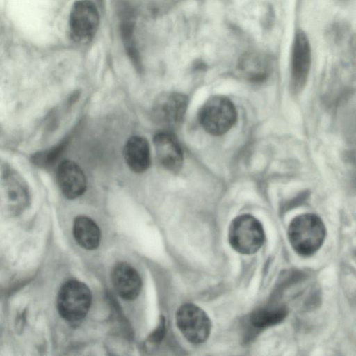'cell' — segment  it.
<instances>
[{
	"instance_id": "9a60e30c",
	"label": "cell",
	"mask_w": 356,
	"mask_h": 356,
	"mask_svg": "<svg viewBox=\"0 0 356 356\" xmlns=\"http://www.w3.org/2000/svg\"><path fill=\"white\" fill-rule=\"evenodd\" d=\"M239 66L243 74L254 81L265 79L270 69V60L267 56L258 53H250L245 55L241 59Z\"/></svg>"
},
{
	"instance_id": "52a82bcc",
	"label": "cell",
	"mask_w": 356,
	"mask_h": 356,
	"mask_svg": "<svg viewBox=\"0 0 356 356\" xmlns=\"http://www.w3.org/2000/svg\"><path fill=\"white\" fill-rule=\"evenodd\" d=\"M188 99L186 95L177 92L161 94L153 103L152 117L160 126L174 128L184 120Z\"/></svg>"
},
{
	"instance_id": "7c38bea8",
	"label": "cell",
	"mask_w": 356,
	"mask_h": 356,
	"mask_svg": "<svg viewBox=\"0 0 356 356\" xmlns=\"http://www.w3.org/2000/svg\"><path fill=\"white\" fill-rule=\"evenodd\" d=\"M111 281L115 291L124 300H134L140 292V277L136 270L127 263L119 262L113 267Z\"/></svg>"
},
{
	"instance_id": "277c9868",
	"label": "cell",
	"mask_w": 356,
	"mask_h": 356,
	"mask_svg": "<svg viewBox=\"0 0 356 356\" xmlns=\"http://www.w3.org/2000/svg\"><path fill=\"white\" fill-rule=\"evenodd\" d=\"M92 295L84 283L71 280L60 287L57 296V308L66 321L75 322L83 319L90 309Z\"/></svg>"
},
{
	"instance_id": "5bb4252c",
	"label": "cell",
	"mask_w": 356,
	"mask_h": 356,
	"mask_svg": "<svg viewBox=\"0 0 356 356\" xmlns=\"http://www.w3.org/2000/svg\"><path fill=\"white\" fill-rule=\"evenodd\" d=\"M73 234L76 242L85 249L94 250L99 245L100 229L96 222L87 216H79L74 219Z\"/></svg>"
},
{
	"instance_id": "e0dca14e",
	"label": "cell",
	"mask_w": 356,
	"mask_h": 356,
	"mask_svg": "<svg viewBox=\"0 0 356 356\" xmlns=\"http://www.w3.org/2000/svg\"><path fill=\"white\" fill-rule=\"evenodd\" d=\"M131 10L124 8L122 12L121 30L123 40L129 54L138 69L140 64L137 51L135 48L134 39V19Z\"/></svg>"
},
{
	"instance_id": "9c48e42d",
	"label": "cell",
	"mask_w": 356,
	"mask_h": 356,
	"mask_svg": "<svg viewBox=\"0 0 356 356\" xmlns=\"http://www.w3.org/2000/svg\"><path fill=\"white\" fill-rule=\"evenodd\" d=\"M312 51L309 39L301 29L294 36L291 52V79L293 87L300 90L305 85L311 66Z\"/></svg>"
},
{
	"instance_id": "2e32d148",
	"label": "cell",
	"mask_w": 356,
	"mask_h": 356,
	"mask_svg": "<svg viewBox=\"0 0 356 356\" xmlns=\"http://www.w3.org/2000/svg\"><path fill=\"white\" fill-rule=\"evenodd\" d=\"M289 310L284 305L261 307L250 315V323L256 328H266L281 323L287 316Z\"/></svg>"
},
{
	"instance_id": "ac0fdd59",
	"label": "cell",
	"mask_w": 356,
	"mask_h": 356,
	"mask_svg": "<svg viewBox=\"0 0 356 356\" xmlns=\"http://www.w3.org/2000/svg\"><path fill=\"white\" fill-rule=\"evenodd\" d=\"M65 143L66 141H63L57 146L48 150L40 152L34 154L32 158L33 162L41 167H47L54 165L65 148Z\"/></svg>"
},
{
	"instance_id": "d6986e66",
	"label": "cell",
	"mask_w": 356,
	"mask_h": 356,
	"mask_svg": "<svg viewBox=\"0 0 356 356\" xmlns=\"http://www.w3.org/2000/svg\"><path fill=\"white\" fill-rule=\"evenodd\" d=\"M165 333V322L163 317L161 318L160 323L157 328L150 336V340L152 342H159L163 337Z\"/></svg>"
},
{
	"instance_id": "ba28073f",
	"label": "cell",
	"mask_w": 356,
	"mask_h": 356,
	"mask_svg": "<svg viewBox=\"0 0 356 356\" xmlns=\"http://www.w3.org/2000/svg\"><path fill=\"white\" fill-rule=\"evenodd\" d=\"M99 22L96 6L90 0L76 1L70 11L69 27L72 38L87 42L95 36Z\"/></svg>"
},
{
	"instance_id": "30bf717a",
	"label": "cell",
	"mask_w": 356,
	"mask_h": 356,
	"mask_svg": "<svg viewBox=\"0 0 356 356\" xmlns=\"http://www.w3.org/2000/svg\"><path fill=\"white\" fill-rule=\"evenodd\" d=\"M154 145L161 164L173 173L179 172L183 165L184 155L177 137L169 131L159 132L154 137Z\"/></svg>"
},
{
	"instance_id": "5b68a950",
	"label": "cell",
	"mask_w": 356,
	"mask_h": 356,
	"mask_svg": "<svg viewBox=\"0 0 356 356\" xmlns=\"http://www.w3.org/2000/svg\"><path fill=\"white\" fill-rule=\"evenodd\" d=\"M0 171V203L4 211L11 216H17L29 204L28 185L22 177L10 165L3 164Z\"/></svg>"
},
{
	"instance_id": "8fae6325",
	"label": "cell",
	"mask_w": 356,
	"mask_h": 356,
	"mask_svg": "<svg viewBox=\"0 0 356 356\" xmlns=\"http://www.w3.org/2000/svg\"><path fill=\"white\" fill-rule=\"evenodd\" d=\"M56 177L59 188L67 198H77L85 192L86 178L76 163L70 160L62 161L58 167Z\"/></svg>"
},
{
	"instance_id": "3957f363",
	"label": "cell",
	"mask_w": 356,
	"mask_h": 356,
	"mask_svg": "<svg viewBox=\"0 0 356 356\" xmlns=\"http://www.w3.org/2000/svg\"><path fill=\"white\" fill-rule=\"evenodd\" d=\"M237 113L233 102L227 97L216 95L202 106L199 120L204 129L213 136H221L235 124Z\"/></svg>"
},
{
	"instance_id": "6da1fadb",
	"label": "cell",
	"mask_w": 356,
	"mask_h": 356,
	"mask_svg": "<svg viewBox=\"0 0 356 356\" xmlns=\"http://www.w3.org/2000/svg\"><path fill=\"white\" fill-rule=\"evenodd\" d=\"M287 234L296 252L302 257H310L323 245L326 236V228L317 215L304 213L293 218L289 225Z\"/></svg>"
},
{
	"instance_id": "7a4b0ae2",
	"label": "cell",
	"mask_w": 356,
	"mask_h": 356,
	"mask_svg": "<svg viewBox=\"0 0 356 356\" xmlns=\"http://www.w3.org/2000/svg\"><path fill=\"white\" fill-rule=\"evenodd\" d=\"M265 238L262 224L250 214L236 217L229 227V243L235 251L243 254L257 252L264 243Z\"/></svg>"
},
{
	"instance_id": "8992f818",
	"label": "cell",
	"mask_w": 356,
	"mask_h": 356,
	"mask_svg": "<svg viewBox=\"0 0 356 356\" xmlns=\"http://www.w3.org/2000/svg\"><path fill=\"white\" fill-rule=\"evenodd\" d=\"M176 322L184 337L192 343H202L209 337L211 320L204 310L194 304L181 305L177 312Z\"/></svg>"
},
{
	"instance_id": "4fadbf2b",
	"label": "cell",
	"mask_w": 356,
	"mask_h": 356,
	"mask_svg": "<svg viewBox=\"0 0 356 356\" xmlns=\"http://www.w3.org/2000/svg\"><path fill=\"white\" fill-rule=\"evenodd\" d=\"M123 155L129 168L136 173H142L150 165L148 141L143 136H133L126 142Z\"/></svg>"
}]
</instances>
